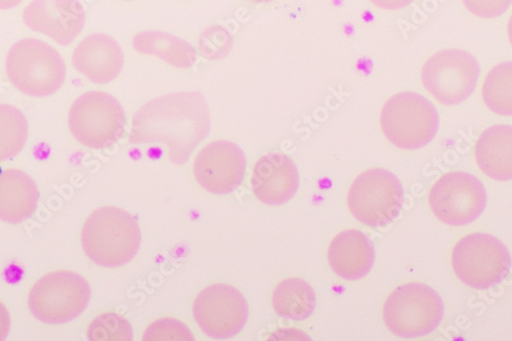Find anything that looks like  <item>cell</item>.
I'll use <instances>...</instances> for the list:
<instances>
[{
	"label": "cell",
	"instance_id": "cell-26",
	"mask_svg": "<svg viewBox=\"0 0 512 341\" xmlns=\"http://www.w3.org/2000/svg\"><path fill=\"white\" fill-rule=\"evenodd\" d=\"M232 47V37L221 26L208 28L200 38V51L204 57L210 60L224 58Z\"/></svg>",
	"mask_w": 512,
	"mask_h": 341
},
{
	"label": "cell",
	"instance_id": "cell-12",
	"mask_svg": "<svg viewBox=\"0 0 512 341\" xmlns=\"http://www.w3.org/2000/svg\"><path fill=\"white\" fill-rule=\"evenodd\" d=\"M193 314L205 334L224 339L242 330L248 318V305L238 289L217 283L207 286L197 295Z\"/></svg>",
	"mask_w": 512,
	"mask_h": 341
},
{
	"label": "cell",
	"instance_id": "cell-7",
	"mask_svg": "<svg viewBox=\"0 0 512 341\" xmlns=\"http://www.w3.org/2000/svg\"><path fill=\"white\" fill-rule=\"evenodd\" d=\"M403 196V186L396 175L384 168H370L353 182L348 206L361 224L381 227L399 215Z\"/></svg>",
	"mask_w": 512,
	"mask_h": 341
},
{
	"label": "cell",
	"instance_id": "cell-29",
	"mask_svg": "<svg viewBox=\"0 0 512 341\" xmlns=\"http://www.w3.org/2000/svg\"><path fill=\"white\" fill-rule=\"evenodd\" d=\"M11 327V317L8 308L0 303V340H4L9 332Z\"/></svg>",
	"mask_w": 512,
	"mask_h": 341
},
{
	"label": "cell",
	"instance_id": "cell-23",
	"mask_svg": "<svg viewBox=\"0 0 512 341\" xmlns=\"http://www.w3.org/2000/svg\"><path fill=\"white\" fill-rule=\"evenodd\" d=\"M512 67L503 63L494 67L483 84V100L495 114L511 116L512 113Z\"/></svg>",
	"mask_w": 512,
	"mask_h": 341
},
{
	"label": "cell",
	"instance_id": "cell-27",
	"mask_svg": "<svg viewBox=\"0 0 512 341\" xmlns=\"http://www.w3.org/2000/svg\"><path fill=\"white\" fill-rule=\"evenodd\" d=\"M462 3L475 16L492 19L506 12L511 0H462Z\"/></svg>",
	"mask_w": 512,
	"mask_h": 341
},
{
	"label": "cell",
	"instance_id": "cell-31",
	"mask_svg": "<svg viewBox=\"0 0 512 341\" xmlns=\"http://www.w3.org/2000/svg\"><path fill=\"white\" fill-rule=\"evenodd\" d=\"M250 3H256V4H266L273 2V0H248Z\"/></svg>",
	"mask_w": 512,
	"mask_h": 341
},
{
	"label": "cell",
	"instance_id": "cell-15",
	"mask_svg": "<svg viewBox=\"0 0 512 341\" xmlns=\"http://www.w3.org/2000/svg\"><path fill=\"white\" fill-rule=\"evenodd\" d=\"M300 186V176L293 161L274 152L256 162L251 177V188L261 202L271 206L287 203Z\"/></svg>",
	"mask_w": 512,
	"mask_h": 341
},
{
	"label": "cell",
	"instance_id": "cell-25",
	"mask_svg": "<svg viewBox=\"0 0 512 341\" xmlns=\"http://www.w3.org/2000/svg\"><path fill=\"white\" fill-rule=\"evenodd\" d=\"M145 341H191L192 332L181 321L164 318L153 322L145 331Z\"/></svg>",
	"mask_w": 512,
	"mask_h": 341
},
{
	"label": "cell",
	"instance_id": "cell-24",
	"mask_svg": "<svg viewBox=\"0 0 512 341\" xmlns=\"http://www.w3.org/2000/svg\"><path fill=\"white\" fill-rule=\"evenodd\" d=\"M89 337L93 341H131L133 329L123 317L109 313L96 318L89 328Z\"/></svg>",
	"mask_w": 512,
	"mask_h": 341
},
{
	"label": "cell",
	"instance_id": "cell-13",
	"mask_svg": "<svg viewBox=\"0 0 512 341\" xmlns=\"http://www.w3.org/2000/svg\"><path fill=\"white\" fill-rule=\"evenodd\" d=\"M246 159L241 148L229 141H216L205 146L193 165L194 177L207 192L226 195L241 184Z\"/></svg>",
	"mask_w": 512,
	"mask_h": 341
},
{
	"label": "cell",
	"instance_id": "cell-1",
	"mask_svg": "<svg viewBox=\"0 0 512 341\" xmlns=\"http://www.w3.org/2000/svg\"><path fill=\"white\" fill-rule=\"evenodd\" d=\"M209 130L205 98L197 92H184L144 105L133 119L130 139L134 144L161 143L167 147L170 161L184 164Z\"/></svg>",
	"mask_w": 512,
	"mask_h": 341
},
{
	"label": "cell",
	"instance_id": "cell-21",
	"mask_svg": "<svg viewBox=\"0 0 512 341\" xmlns=\"http://www.w3.org/2000/svg\"><path fill=\"white\" fill-rule=\"evenodd\" d=\"M273 306L281 316L305 320L315 310L316 294L311 285L302 279H285L273 293Z\"/></svg>",
	"mask_w": 512,
	"mask_h": 341
},
{
	"label": "cell",
	"instance_id": "cell-19",
	"mask_svg": "<svg viewBox=\"0 0 512 341\" xmlns=\"http://www.w3.org/2000/svg\"><path fill=\"white\" fill-rule=\"evenodd\" d=\"M475 156L489 178L507 182L512 177V130L510 125H494L479 138Z\"/></svg>",
	"mask_w": 512,
	"mask_h": 341
},
{
	"label": "cell",
	"instance_id": "cell-14",
	"mask_svg": "<svg viewBox=\"0 0 512 341\" xmlns=\"http://www.w3.org/2000/svg\"><path fill=\"white\" fill-rule=\"evenodd\" d=\"M23 19L29 29L69 46L84 28L85 11L79 0H33Z\"/></svg>",
	"mask_w": 512,
	"mask_h": 341
},
{
	"label": "cell",
	"instance_id": "cell-11",
	"mask_svg": "<svg viewBox=\"0 0 512 341\" xmlns=\"http://www.w3.org/2000/svg\"><path fill=\"white\" fill-rule=\"evenodd\" d=\"M429 202L440 222L449 226H464L482 215L487 204V193L475 176L451 172L432 187Z\"/></svg>",
	"mask_w": 512,
	"mask_h": 341
},
{
	"label": "cell",
	"instance_id": "cell-10",
	"mask_svg": "<svg viewBox=\"0 0 512 341\" xmlns=\"http://www.w3.org/2000/svg\"><path fill=\"white\" fill-rule=\"evenodd\" d=\"M480 73V65L471 54L445 50L426 61L421 80L424 89L440 104L455 106L471 97Z\"/></svg>",
	"mask_w": 512,
	"mask_h": 341
},
{
	"label": "cell",
	"instance_id": "cell-16",
	"mask_svg": "<svg viewBox=\"0 0 512 341\" xmlns=\"http://www.w3.org/2000/svg\"><path fill=\"white\" fill-rule=\"evenodd\" d=\"M72 63L75 69L94 83L115 80L123 67V52L112 37L96 33L85 37L76 47Z\"/></svg>",
	"mask_w": 512,
	"mask_h": 341
},
{
	"label": "cell",
	"instance_id": "cell-20",
	"mask_svg": "<svg viewBox=\"0 0 512 341\" xmlns=\"http://www.w3.org/2000/svg\"><path fill=\"white\" fill-rule=\"evenodd\" d=\"M133 46L141 54L155 56L181 69L192 67L197 60L189 42L166 32H141L135 36Z\"/></svg>",
	"mask_w": 512,
	"mask_h": 341
},
{
	"label": "cell",
	"instance_id": "cell-4",
	"mask_svg": "<svg viewBox=\"0 0 512 341\" xmlns=\"http://www.w3.org/2000/svg\"><path fill=\"white\" fill-rule=\"evenodd\" d=\"M439 113L433 103L410 92L399 93L381 109L384 137L402 150H418L429 145L439 130Z\"/></svg>",
	"mask_w": 512,
	"mask_h": 341
},
{
	"label": "cell",
	"instance_id": "cell-28",
	"mask_svg": "<svg viewBox=\"0 0 512 341\" xmlns=\"http://www.w3.org/2000/svg\"><path fill=\"white\" fill-rule=\"evenodd\" d=\"M377 8L388 11H397L408 7L413 0H370Z\"/></svg>",
	"mask_w": 512,
	"mask_h": 341
},
{
	"label": "cell",
	"instance_id": "cell-8",
	"mask_svg": "<svg viewBox=\"0 0 512 341\" xmlns=\"http://www.w3.org/2000/svg\"><path fill=\"white\" fill-rule=\"evenodd\" d=\"M509 266L507 248L489 234H469L452 251V267L457 278L472 288L487 289L501 282Z\"/></svg>",
	"mask_w": 512,
	"mask_h": 341
},
{
	"label": "cell",
	"instance_id": "cell-17",
	"mask_svg": "<svg viewBox=\"0 0 512 341\" xmlns=\"http://www.w3.org/2000/svg\"><path fill=\"white\" fill-rule=\"evenodd\" d=\"M327 258L337 276L355 281L369 274L374 265L375 254L369 238L363 232L348 230L332 239Z\"/></svg>",
	"mask_w": 512,
	"mask_h": 341
},
{
	"label": "cell",
	"instance_id": "cell-2",
	"mask_svg": "<svg viewBox=\"0 0 512 341\" xmlns=\"http://www.w3.org/2000/svg\"><path fill=\"white\" fill-rule=\"evenodd\" d=\"M81 242L84 252L97 265L115 268L130 263L137 255L141 230L125 210L106 206L97 209L85 222Z\"/></svg>",
	"mask_w": 512,
	"mask_h": 341
},
{
	"label": "cell",
	"instance_id": "cell-3",
	"mask_svg": "<svg viewBox=\"0 0 512 341\" xmlns=\"http://www.w3.org/2000/svg\"><path fill=\"white\" fill-rule=\"evenodd\" d=\"M6 70L14 87L34 98L56 94L67 75L66 64L58 51L36 38L16 42L8 54Z\"/></svg>",
	"mask_w": 512,
	"mask_h": 341
},
{
	"label": "cell",
	"instance_id": "cell-9",
	"mask_svg": "<svg viewBox=\"0 0 512 341\" xmlns=\"http://www.w3.org/2000/svg\"><path fill=\"white\" fill-rule=\"evenodd\" d=\"M68 123L72 136L80 144L101 149L120 138L125 125V113L111 95L90 92L73 103Z\"/></svg>",
	"mask_w": 512,
	"mask_h": 341
},
{
	"label": "cell",
	"instance_id": "cell-5",
	"mask_svg": "<svg viewBox=\"0 0 512 341\" xmlns=\"http://www.w3.org/2000/svg\"><path fill=\"white\" fill-rule=\"evenodd\" d=\"M444 317L440 295L422 283L396 288L383 306V319L389 330L402 338H416L433 332Z\"/></svg>",
	"mask_w": 512,
	"mask_h": 341
},
{
	"label": "cell",
	"instance_id": "cell-6",
	"mask_svg": "<svg viewBox=\"0 0 512 341\" xmlns=\"http://www.w3.org/2000/svg\"><path fill=\"white\" fill-rule=\"evenodd\" d=\"M91 295V286L82 276L69 271H56L33 285L29 294V308L42 322L67 323L87 309Z\"/></svg>",
	"mask_w": 512,
	"mask_h": 341
},
{
	"label": "cell",
	"instance_id": "cell-30",
	"mask_svg": "<svg viewBox=\"0 0 512 341\" xmlns=\"http://www.w3.org/2000/svg\"><path fill=\"white\" fill-rule=\"evenodd\" d=\"M23 3V0H0V10H10L15 7H18Z\"/></svg>",
	"mask_w": 512,
	"mask_h": 341
},
{
	"label": "cell",
	"instance_id": "cell-22",
	"mask_svg": "<svg viewBox=\"0 0 512 341\" xmlns=\"http://www.w3.org/2000/svg\"><path fill=\"white\" fill-rule=\"evenodd\" d=\"M28 139L25 115L16 107L0 104V162L16 157Z\"/></svg>",
	"mask_w": 512,
	"mask_h": 341
},
{
	"label": "cell",
	"instance_id": "cell-18",
	"mask_svg": "<svg viewBox=\"0 0 512 341\" xmlns=\"http://www.w3.org/2000/svg\"><path fill=\"white\" fill-rule=\"evenodd\" d=\"M38 189L33 179L19 169L0 173V220L17 224L31 217L38 202Z\"/></svg>",
	"mask_w": 512,
	"mask_h": 341
},
{
	"label": "cell",
	"instance_id": "cell-32",
	"mask_svg": "<svg viewBox=\"0 0 512 341\" xmlns=\"http://www.w3.org/2000/svg\"><path fill=\"white\" fill-rule=\"evenodd\" d=\"M125 2H132V0H125Z\"/></svg>",
	"mask_w": 512,
	"mask_h": 341
}]
</instances>
